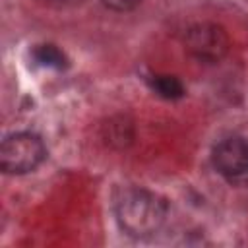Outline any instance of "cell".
Returning <instances> with one entry per match:
<instances>
[{
	"mask_svg": "<svg viewBox=\"0 0 248 248\" xmlns=\"http://www.w3.org/2000/svg\"><path fill=\"white\" fill-rule=\"evenodd\" d=\"M114 211L120 227L130 236L143 238L155 234L163 227L169 205L161 196L149 190L130 188L124 190L122 196L118 198Z\"/></svg>",
	"mask_w": 248,
	"mask_h": 248,
	"instance_id": "1",
	"label": "cell"
},
{
	"mask_svg": "<svg viewBox=\"0 0 248 248\" xmlns=\"http://www.w3.org/2000/svg\"><path fill=\"white\" fill-rule=\"evenodd\" d=\"M33 56H35V60L39 64L48 66V68H58L60 70V68H66V64H68L64 52L58 50L54 45H41V46H37Z\"/></svg>",
	"mask_w": 248,
	"mask_h": 248,
	"instance_id": "6",
	"label": "cell"
},
{
	"mask_svg": "<svg viewBox=\"0 0 248 248\" xmlns=\"http://www.w3.org/2000/svg\"><path fill=\"white\" fill-rule=\"evenodd\" d=\"M151 87L163 99H180L184 95V85L174 76H155Z\"/></svg>",
	"mask_w": 248,
	"mask_h": 248,
	"instance_id": "5",
	"label": "cell"
},
{
	"mask_svg": "<svg viewBox=\"0 0 248 248\" xmlns=\"http://www.w3.org/2000/svg\"><path fill=\"white\" fill-rule=\"evenodd\" d=\"M211 161L215 170L232 186L248 188V141L227 138L213 147Z\"/></svg>",
	"mask_w": 248,
	"mask_h": 248,
	"instance_id": "3",
	"label": "cell"
},
{
	"mask_svg": "<svg viewBox=\"0 0 248 248\" xmlns=\"http://www.w3.org/2000/svg\"><path fill=\"white\" fill-rule=\"evenodd\" d=\"M184 48L202 62H219L229 52V37L217 23H196L184 33Z\"/></svg>",
	"mask_w": 248,
	"mask_h": 248,
	"instance_id": "4",
	"label": "cell"
},
{
	"mask_svg": "<svg viewBox=\"0 0 248 248\" xmlns=\"http://www.w3.org/2000/svg\"><path fill=\"white\" fill-rule=\"evenodd\" d=\"M105 8L112 10V12H130L136 6H140L141 0H99Z\"/></svg>",
	"mask_w": 248,
	"mask_h": 248,
	"instance_id": "7",
	"label": "cell"
},
{
	"mask_svg": "<svg viewBox=\"0 0 248 248\" xmlns=\"http://www.w3.org/2000/svg\"><path fill=\"white\" fill-rule=\"evenodd\" d=\"M46 157L43 140L31 132L6 136L0 145V169L6 174H25L35 170Z\"/></svg>",
	"mask_w": 248,
	"mask_h": 248,
	"instance_id": "2",
	"label": "cell"
}]
</instances>
